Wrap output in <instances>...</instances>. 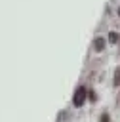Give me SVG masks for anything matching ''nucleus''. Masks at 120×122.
I'll list each match as a JSON object with an SVG mask.
<instances>
[{
  "label": "nucleus",
  "mask_w": 120,
  "mask_h": 122,
  "mask_svg": "<svg viewBox=\"0 0 120 122\" xmlns=\"http://www.w3.org/2000/svg\"><path fill=\"white\" fill-rule=\"evenodd\" d=\"M86 97H88V90H86L84 86H78L76 92H74V95H72V103H74V107H82L84 101H86Z\"/></svg>",
  "instance_id": "nucleus-1"
},
{
  "label": "nucleus",
  "mask_w": 120,
  "mask_h": 122,
  "mask_svg": "<svg viewBox=\"0 0 120 122\" xmlns=\"http://www.w3.org/2000/svg\"><path fill=\"white\" fill-rule=\"evenodd\" d=\"M103 48H105V38L97 36V38L93 40V50H95V51H101Z\"/></svg>",
  "instance_id": "nucleus-2"
},
{
  "label": "nucleus",
  "mask_w": 120,
  "mask_h": 122,
  "mask_svg": "<svg viewBox=\"0 0 120 122\" xmlns=\"http://www.w3.org/2000/svg\"><path fill=\"white\" fill-rule=\"evenodd\" d=\"M120 84V67H116V71H114V86H118Z\"/></svg>",
  "instance_id": "nucleus-3"
},
{
  "label": "nucleus",
  "mask_w": 120,
  "mask_h": 122,
  "mask_svg": "<svg viewBox=\"0 0 120 122\" xmlns=\"http://www.w3.org/2000/svg\"><path fill=\"white\" fill-rule=\"evenodd\" d=\"M109 40H110V42H118V34H116V32H110V34H109Z\"/></svg>",
  "instance_id": "nucleus-4"
},
{
  "label": "nucleus",
  "mask_w": 120,
  "mask_h": 122,
  "mask_svg": "<svg viewBox=\"0 0 120 122\" xmlns=\"http://www.w3.org/2000/svg\"><path fill=\"white\" fill-rule=\"evenodd\" d=\"M99 122H109V114H107V112H103V114H101V118H99Z\"/></svg>",
  "instance_id": "nucleus-5"
},
{
  "label": "nucleus",
  "mask_w": 120,
  "mask_h": 122,
  "mask_svg": "<svg viewBox=\"0 0 120 122\" xmlns=\"http://www.w3.org/2000/svg\"><path fill=\"white\" fill-rule=\"evenodd\" d=\"M118 15H120V8H118Z\"/></svg>",
  "instance_id": "nucleus-6"
}]
</instances>
